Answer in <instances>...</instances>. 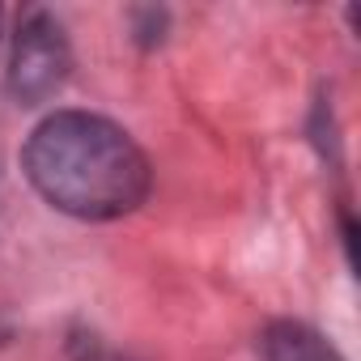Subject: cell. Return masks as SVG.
I'll return each instance as SVG.
<instances>
[{"label": "cell", "mask_w": 361, "mask_h": 361, "mask_svg": "<svg viewBox=\"0 0 361 361\" xmlns=\"http://www.w3.org/2000/svg\"><path fill=\"white\" fill-rule=\"evenodd\" d=\"M35 192L77 217V221H115L145 204L153 170L140 145L111 119L90 111L47 115L22 153Z\"/></svg>", "instance_id": "6da1fadb"}, {"label": "cell", "mask_w": 361, "mask_h": 361, "mask_svg": "<svg viewBox=\"0 0 361 361\" xmlns=\"http://www.w3.org/2000/svg\"><path fill=\"white\" fill-rule=\"evenodd\" d=\"M68 68H73V51H68V35L60 18L47 9H30L13 35V60H9L13 98L26 106L56 98L60 85L68 81Z\"/></svg>", "instance_id": "7a4b0ae2"}, {"label": "cell", "mask_w": 361, "mask_h": 361, "mask_svg": "<svg viewBox=\"0 0 361 361\" xmlns=\"http://www.w3.org/2000/svg\"><path fill=\"white\" fill-rule=\"evenodd\" d=\"M259 361H344L314 327L298 323V319H276L259 331L255 344Z\"/></svg>", "instance_id": "3957f363"}]
</instances>
